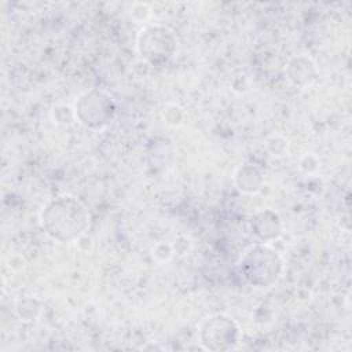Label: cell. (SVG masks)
<instances>
[{
    "instance_id": "10",
    "label": "cell",
    "mask_w": 352,
    "mask_h": 352,
    "mask_svg": "<svg viewBox=\"0 0 352 352\" xmlns=\"http://www.w3.org/2000/svg\"><path fill=\"white\" fill-rule=\"evenodd\" d=\"M268 150L272 155H283L287 151V142L279 136H275L268 142Z\"/></svg>"
},
{
    "instance_id": "4",
    "label": "cell",
    "mask_w": 352,
    "mask_h": 352,
    "mask_svg": "<svg viewBox=\"0 0 352 352\" xmlns=\"http://www.w3.org/2000/svg\"><path fill=\"white\" fill-rule=\"evenodd\" d=\"M138 51L151 66L166 65L177 48L176 34L166 26L150 25L138 36Z\"/></svg>"
},
{
    "instance_id": "2",
    "label": "cell",
    "mask_w": 352,
    "mask_h": 352,
    "mask_svg": "<svg viewBox=\"0 0 352 352\" xmlns=\"http://www.w3.org/2000/svg\"><path fill=\"white\" fill-rule=\"evenodd\" d=\"M282 270V257L275 249L263 242L250 246L241 260V272L256 287L272 286L280 276Z\"/></svg>"
},
{
    "instance_id": "7",
    "label": "cell",
    "mask_w": 352,
    "mask_h": 352,
    "mask_svg": "<svg viewBox=\"0 0 352 352\" xmlns=\"http://www.w3.org/2000/svg\"><path fill=\"white\" fill-rule=\"evenodd\" d=\"M252 230L253 234L263 242L267 243L270 241L276 239L282 232V221L276 212L271 209H264L254 214L252 219Z\"/></svg>"
},
{
    "instance_id": "12",
    "label": "cell",
    "mask_w": 352,
    "mask_h": 352,
    "mask_svg": "<svg viewBox=\"0 0 352 352\" xmlns=\"http://www.w3.org/2000/svg\"><path fill=\"white\" fill-rule=\"evenodd\" d=\"M300 168L307 172V173H311V172H315L318 168H319V161L316 160V157L311 155V154H307L301 158L300 161Z\"/></svg>"
},
{
    "instance_id": "1",
    "label": "cell",
    "mask_w": 352,
    "mask_h": 352,
    "mask_svg": "<svg viewBox=\"0 0 352 352\" xmlns=\"http://www.w3.org/2000/svg\"><path fill=\"white\" fill-rule=\"evenodd\" d=\"M41 227L45 234L59 242L78 241L89 226V213L77 198L58 195L50 199L40 213Z\"/></svg>"
},
{
    "instance_id": "6",
    "label": "cell",
    "mask_w": 352,
    "mask_h": 352,
    "mask_svg": "<svg viewBox=\"0 0 352 352\" xmlns=\"http://www.w3.org/2000/svg\"><path fill=\"white\" fill-rule=\"evenodd\" d=\"M285 72H286L287 80L298 88L309 87L318 77L316 65L307 55H297L292 58L287 62Z\"/></svg>"
},
{
    "instance_id": "9",
    "label": "cell",
    "mask_w": 352,
    "mask_h": 352,
    "mask_svg": "<svg viewBox=\"0 0 352 352\" xmlns=\"http://www.w3.org/2000/svg\"><path fill=\"white\" fill-rule=\"evenodd\" d=\"M16 314L23 320H33L40 314V304L36 300L26 298L18 302L16 305Z\"/></svg>"
},
{
    "instance_id": "3",
    "label": "cell",
    "mask_w": 352,
    "mask_h": 352,
    "mask_svg": "<svg viewBox=\"0 0 352 352\" xmlns=\"http://www.w3.org/2000/svg\"><path fill=\"white\" fill-rule=\"evenodd\" d=\"M114 99L103 89L92 88L84 92L74 104V118L91 129L107 126L116 117Z\"/></svg>"
},
{
    "instance_id": "8",
    "label": "cell",
    "mask_w": 352,
    "mask_h": 352,
    "mask_svg": "<svg viewBox=\"0 0 352 352\" xmlns=\"http://www.w3.org/2000/svg\"><path fill=\"white\" fill-rule=\"evenodd\" d=\"M235 186L239 191L246 194H254L263 188L264 177L260 169L252 165L241 166L235 173Z\"/></svg>"
},
{
    "instance_id": "11",
    "label": "cell",
    "mask_w": 352,
    "mask_h": 352,
    "mask_svg": "<svg viewBox=\"0 0 352 352\" xmlns=\"http://www.w3.org/2000/svg\"><path fill=\"white\" fill-rule=\"evenodd\" d=\"M165 120L170 125H179L183 121V111L177 106H170L165 110Z\"/></svg>"
},
{
    "instance_id": "5",
    "label": "cell",
    "mask_w": 352,
    "mask_h": 352,
    "mask_svg": "<svg viewBox=\"0 0 352 352\" xmlns=\"http://www.w3.org/2000/svg\"><path fill=\"white\" fill-rule=\"evenodd\" d=\"M199 341L209 351H230L241 338L238 324L224 314L208 316L199 326Z\"/></svg>"
}]
</instances>
